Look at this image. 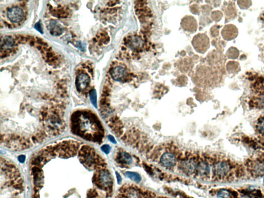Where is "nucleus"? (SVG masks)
I'll return each instance as SVG.
<instances>
[{
	"instance_id": "nucleus-18",
	"label": "nucleus",
	"mask_w": 264,
	"mask_h": 198,
	"mask_svg": "<svg viewBox=\"0 0 264 198\" xmlns=\"http://www.w3.org/2000/svg\"><path fill=\"white\" fill-rule=\"evenodd\" d=\"M218 197L221 198H232V195L229 190L225 189H221L218 192Z\"/></svg>"
},
{
	"instance_id": "nucleus-13",
	"label": "nucleus",
	"mask_w": 264,
	"mask_h": 198,
	"mask_svg": "<svg viewBox=\"0 0 264 198\" xmlns=\"http://www.w3.org/2000/svg\"><path fill=\"white\" fill-rule=\"evenodd\" d=\"M126 44L130 49L138 50L143 46V41L141 38L137 36H132L126 41Z\"/></svg>"
},
{
	"instance_id": "nucleus-10",
	"label": "nucleus",
	"mask_w": 264,
	"mask_h": 198,
	"mask_svg": "<svg viewBox=\"0 0 264 198\" xmlns=\"http://www.w3.org/2000/svg\"><path fill=\"white\" fill-rule=\"evenodd\" d=\"M161 163L164 167H172L176 163V159L175 155L171 153H165L161 156L160 159Z\"/></svg>"
},
{
	"instance_id": "nucleus-21",
	"label": "nucleus",
	"mask_w": 264,
	"mask_h": 198,
	"mask_svg": "<svg viewBox=\"0 0 264 198\" xmlns=\"http://www.w3.org/2000/svg\"><path fill=\"white\" fill-rule=\"evenodd\" d=\"M143 168L145 169V171H146L148 174H149L150 175H153V170H152V168L150 167L147 164H143Z\"/></svg>"
},
{
	"instance_id": "nucleus-14",
	"label": "nucleus",
	"mask_w": 264,
	"mask_h": 198,
	"mask_svg": "<svg viewBox=\"0 0 264 198\" xmlns=\"http://www.w3.org/2000/svg\"><path fill=\"white\" fill-rule=\"evenodd\" d=\"M116 161L121 165H130L133 162V159L131 155L128 153L126 152H120L117 153Z\"/></svg>"
},
{
	"instance_id": "nucleus-9",
	"label": "nucleus",
	"mask_w": 264,
	"mask_h": 198,
	"mask_svg": "<svg viewBox=\"0 0 264 198\" xmlns=\"http://www.w3.org/2000/svg\"><path fill=\"white\" fill-rule=\"evenodd\" d=\"M112 79L116 81H121L126 77L127 72L124 67L122 66H116L110 71Z\"/></svg>"
},
{
	"instance_id": "nucleus-22",
	"label": "nucleus",
	"mask_w": 264,
	"mask_h": 198,
	"mask_svg": "<svg viewBox=\"0 0 264 198\" xmlns=\"http://www.w3.org/2000/svg\"><path fill=\"white\" fill-rule=\"evenodd\" d=\"M101 149L106 154H108L110 151V146L108 145H103V146L101 147Z\"/></svg>"
},
{
	"instance_id": "nucleus-7",
	"label": "nucleus",
	"mask_w": 264,
	"mask_h": 198,
	"mask_svg": "<svg viewBox=\"0 0 264 198\" xmlns=\"http://www.w3.org/2000/svg\"><path fill=\"white\" fill-rule=\"evenodd\" d=\"M196 164L194 159H186L182 161L180 165V168L183 172L191 175L196 169Z\"/></svg>"
},
{
	"instance_id": "nucleus-8",
	"label": "nucleus",
	"mask_w": 264,
	"mask_h": 198,
	"mask_svg": "<svg viewBox=\"0 0 264 198\" xmlns=\"http://www.w3.org/2000/svg\"><path fill=\"white\" fill-rule=\"evenodd\" d=\"M90 79L86 73H82L77 75L76 79V86L78 91H85L89 86Z\"/></svg>"
},
{
	"instance_id": "nucleus-19",
	"label": "nucleus",
	"mask_w": 264,
	"mask_h": 198,
	"mask_svg": "<svg viewBox=\"0 0 264 198\" xmlns=\"http://www.w3.org/2000/svg\"><path fill=\"white\" fill-rule=\"evenodd\" d=\"M90 98L91 100V102L92 104L97 108V94H96V91L94 89L92 90L91 91H90Z\"/></svg>"
},
{
	"instance_id": "nucleus-3",
	"label": "nucleus",
	"mask_w": 264,
	"mask_h": 198,
	"mask_svg": "<svg viewBox=\"0 0 264 198\" xmlns=\"http://www.w3.org/2000/svg\"><path fill=\"white\" fill-rule=\"evenodd\" d=\"M233 164L229 161H221L216 162L213 166V175L215 177L219 179H223L231 177L232 167Z\"/></svg>"
},
{
	"instance_id": "nucleus-24",
	"label": "nucleus",
	"mask_w": 264,
	"mask_h": 198,
	"mask_svg": "<svg viewBox=\"0 0 264 198\" xmlns=\"http://www.w3.org/2000/svg\"><path fill=\"white\" fill-rule=\"evenodd\" d=\"M108 139L113 143H116V141L115 140V138L114 137L112 136H108Z\"/></svg>"
},
{
	"instance_id": "nucleus-15",
	"label": "nucleus",
	"mask_w": 264,
	"mask_h": 198,
	"mask_svg": "<svg viewBox=\"0 0 264 198\" xmlns=\"http://www.w3.org/2000/svg\"><path fill=\"white\" fill-rule=\"evenodd\" d=\"M252 105L257 108H264V94L253 99L252 100Z\"/></svg>"
},
{
	"instance_id": "nucleus-2",
	"label": "nucleus",
	"mask_w": 264,
	"mask_h": 198,
	"mask_svg": "<svg viewBox=\"0 0 264 198\" xmlns=\"http://www.w3.org/2000/svg\"><path fill=\"white\" fill-rule=\"evenodd\" d=\"M1 198H22L23 183L21 175L14 164L1 157Z\"/></svg>"
},
{
	"instance_id": "nucleus-5",
	"label": "nucleus",
	"mask_w": 264,
	"mask_h": 198,
	"mask_svg": "<svg viewBox=\"0 0 264 198\" xmlns=\"http://www.w3.org/2000/svg\"><path fill=\"white\" fill-rule=\"evenodd\" d=\"M15 40L14 38L10 36H5L1 39V56L3 55L10 54L14 49Z\"/></svg>"
},
{
	"instance_id": "nucleus-26",
	"label": "nucleus",
	"mask_w": 264,
	"mask_h": 198,
	"mask_svg": "<svg viewBox=\"0 0 264 198\" xmlns=\"http://www.w3.org/2000/svg\"><path fill=\"white\" fill-rule=\"evenodd\" d=\"M18 159L20 161V162L23 163L24 161H25V159H26V157L24 155H21V156H19Z\"/></svg>"
},
{
	"instance_id": "nucleus-6",
	"label": "nucleus",
	"mask_w": 264,
	"mask_h": 198,
	"mask_svg": "<svg viewBox=\"0 0 264 198\" xmlns=\"http://www.w3.org/2000/svg\"><path fill=\"white\" fill-rule=\"evenodd\" d=\"M24 12L20 7L14 6L10 8L7 12V17L10 21L18 23L23 19Z\"/></svg>"
},
{
	"instance_id": "nucleus-16",
	"label": "nucleus",
	"mask_w": 264,
	"mask_h": 198,
	"mask_svg": "<svg viewBox=\"0 0 264 198\" xmlns=\"http://www.w3.org/2000/svg\"><path fill=\"white\" fill-rule=\"evenodd\" d=\"M127 177H129V179L133 180V181L138 183L141 181V177L139 174L138 173L134 172H131V171H127L125 172Z\"/></svg>"
},
{
	"instance_id": "nucleus-27",
	"label": "nucleus",
	"mask_w": 264,
	"mask_h": 198,
	"mask_svg": "<svg viewBox=\"0 0 264 198\" xmlns=\"http://www.w3.org/2000/svg\"><path fill=\"white\" fill-rule=\"evenodd\" d=\"M263 181H264V179H263Z\"/></svg>"
},
{
	"instance_id": "nucleus-11",
	"label": "nucleus",
	"mask_w": 264,
	"mask_h": 198,
	"mask_svg": "<svg viewBox=\"0 0 264 198\" xmlns=\"http://www.w3.org/2000/svg\"><path fill=\"white\" fill-rule=\"evenodd\" d=\"M48 28L52 35L56 36L61 35L63 32V26H61L59 22L55 20H52L50 21L48 26Z\"/></svg>"
},
{
	"instance_id": "nucleus-25",
	"label": "nucleus",
	"mask_w": 264,
	"mask_h": 198,
	"mask_svg": "<svg viewBox=\"0 0 264 198\" xmlns=\"http://www.w3.org/2000/svg\"><path fill=\"white\" fill-rule=\"evenodd\" d=\"M116 177H117V181H118V183L120 184V182H121L122 179L120 175L119 174V173L117 172H116Z\"/></svg>"
},
{
	"instance_id": "nucleus-12",
	"label": "nucleus",
	"mask_w": 264,
	"mask_h": 198,
	"mask_svg": "<svg viewBox=\"0 0 264 198\" xmlns=\"http://www.w3.org/2000/svg\"><path fill=\"white\" fill-rule=\"evenodd\" d=\"M196 173L201 177H206L208 175L210 172V167L209 164L206 161H202L196 165Z\"/></svg>"
},
{
	"instance_id": "nucleus-1",
	"label": "nucleus",
	"mask_w": 264,
	"mask_h": 198,
	"mask_svg": "<svg viewBox=\"0 0 264 198\" xmlns=\"http://www.w3.org/2000/svg\"><path fill=\"white\" fill-rule=\"evenodd\" d=\"M72 133L90 142L101 143L105 131L98 117L90 111L79 110L72 115L70 120Z\"/></svg>"
},
{
	"instance_id": "nucleus-17",
	"label": "nucleus",
	"mask_w": 264,
	"mask_h": 198,
	"mask_svg": "<svg viewBox=\"0 0 264 198\" xmlns=\"http://www.w3.org/2000/svg\"><path fill=\"white\" fill-rule=\"evenodd\" d=\"M257 132L262 136H264V116L259 118L256 125Z\"/></svg>"
},
{
	"instance_id": "nucleus-4",
	"label": "nucleus",
	"mask_w": 264,
	"mask_h": 198,
	"mask_svg": "<svg viewBox=\"0 0 264 198\" xmlns=\"http://www.w3.org/2000/svg\"><path fill=\"white\" fill-rule=\"evenodd\" d=\"M247 166L251 175L258 177L264 175V159L261 157L255 161H247Z\"/></svg>"
},
{
	"instance_id": "nucleus-20",
	"label": "nucleus",
	"mask_w": 264,
	"mask_h": 198,
	"mask_svg": "<svg viewBox=\"0 0 264 198\" xmlns=\"http://www.w3.org/2000/svg\"><path fill=\"white\" fill-rule=\"evenodd\" d=\"M54 15L57 17H64L67 16V12L63 10H56L54 11Z\"/></svg>"
},
{
	"instance_id": "nucleus-23",
	"label": "nucleus",
	"mask_w": 264,
	"mask_h": 198,
	"mask_svg": "<svg viewBox=\"0 0 264 198\" xmlns=\"http://www.w3.org/2000/svg\"><path fill=\"white\" fill-rule=\"evenodd\" d=\"M35 28L37 30H38L39 32H42V28L40 26V24H39V23H38L36 24V25L35 26Z\"/></svg>"
}]
</instances>
